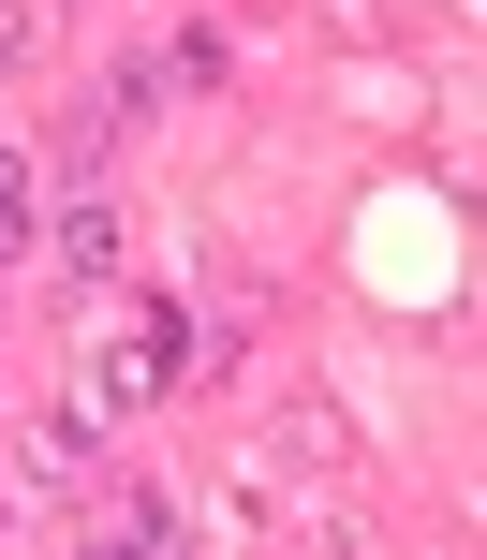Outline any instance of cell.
<instances>
[{
  "instance_id": "obj_1",
  "label": "cell",
  "mask_w": 487,
  "mask_h": 560,
  "mask_svg": "<svg viewBox=\"0 0 487 560\" xmlns=\"http://www.w3.org/2000/svg\"><path fill=\"white\" fill-rule=\"evenodd\" d=\"M0 252H30V163L0 148Z\"/></svg>"
}]
</instances>
